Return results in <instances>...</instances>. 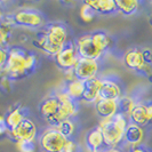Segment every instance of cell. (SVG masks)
Masks as SVG:
<instances>
[{
    "instance_id": "6da1fadb",
    "label": "cell",
    "mask_w": 152,
    "mask_h": 152,
    "mask_svg": "<svg viewBox=\"0 0 152 152\" xmlns=\"http://www.w3.org/2000/svg\"><path fill=\"white\" fill-rule=\"evenodd\" d=\"M66 30L60 24H53L47 30L39 34L34 40V45L48 55H56L66 44Z\"/></svg>"
},
{
    "instance_id": "7a4b0ae2",
    "label": "cell",
    "mask_w": 152,
    "mask_h": 152,
    "mask_svg": "<svg viewBox=\"0 0 152 152\" xmlns=\"http://www.w3.org/2000/svg\"><path fill=\"white\" fill-rule=\"evenodd\" d=\"M127 126V115L121 112H118L112 118L102 119L99 127L102 130L105 145L112 149L118 146V144L124 140Z\"/></svg>"
},
{
    "instance_id": "3957f363",
    "label": "cell",
    "mask_w": 152,
    "mask_h": 152,
    "mask_svg": "<svg viewBox=\"0 0 152 152\" xmlns=\"http://www.w3.org/2000/svg\"><path fill=\"white\" fill-rule=\"evenodd\" d=\"M28 54L22 48H12L8 52L7 62L4 66L5 73L9 78H20L28 75L26 71V57Z\"/></svg>"
},
{
    "instance_id": "277c9868",
    "label": "cell",
    "mask_w": 152,
    "mask_h": 152,
    "mask_svg": "<svg viewBox=\"0 0 152 152\" xmlns=\"http://www.w3.org/2000/svg\"><path fill=\"white\" fill-rule=\"evenodd\" d=\"M69 138L62 135L58 130L49 129L45 132L40 138V145L45 152H63Z\"/></svg>"
},
{
    "instance_id": "5b68a950",
    "label": "cell",
    "mask_w": 152,
    "mask_h": 152,
    "mask_svg": "<svg viewBox=\"0 0 152 152\" xmlns=\"http://www.w3.org/2000/svg\"><path fill=\"white\" fill-rule=\"evenodd\" d=\"M79 57L80 56L77 50V46L72 44H65L61 50L55 55V61L60 68L64 70H73Z\"/></svg>"
},
{
    "instance_id": "8992f818",
    "label": "cell",
    "mask_w": 152,
    "mask_h": 152,
    "mask_svg": "<svg viewBox=\"0 0 152 152\" xmlns=\"http://www.w3.org/2000/svg\"><path fill=\"white\" fill-rule=\"evenodd\" d=\"M99 71V63L95 60H87V58H81L77 62L76 66L73 68L75 76L78 80L86 81L93 78H96V73Z\"/></svg>"
},
{
    "instance_id": "52a82bcc",
    "label": "cell",
    "mask_w": 152,
    "mask_h": 152,
    "mask_svg": "<svg viewBox=\"0 0 152 152\" xmlns=\"http://www.w3.org/2000/svg\"><path fill=\"white\" fill-rule=\"evenodd\" d=\"M10 23H14L22 26H29V28H37L42 24V17L36 10L31 9H23L16 12L14 16L9 20Z\"/></svg>"
},
{
    "instance_id": "ba28073f",
    "label": "cell",
    "mask_w": 152,
    "mask_h": 152,
    "mask_svg": "<svg viewBox=\"0 0 152 152\" xmlns=\"http://www.w3.org/2000/svg\"><path fill=\"white\" fill-rule=\"evenodd\" d=\"M60 105H61V102L57 96L45 99L40 105V112L45 118V120L55 127H57L60 124V120H58Z\"/></svg>"
},
{
    "instance_id": "9c48e42d",
    "label": "cell",
    "mask_w": 152,
    "mask_h": 152,
    "mask_svg": "<svg viewBox=\"0 0 152 152\" xmlns=\"http://www.w3.org/2000/svg\"><path fill=\"white\" fill-rule=\"evenodd\" d=\"M77 50H78V54L81 58H87V60L97 61V58L102 55V52L94 44V41L91 39V34L84 36L78 40Z\"/></svg>"
},
{
    "instance_id": "30bf717a",
    "label": "cell",
    "mask_w": 152,
    "mask_h": 152,
    "mask_svg": "<svg viewBox=\"0 0 152 152\" xmlns=\"http://www.w3.org/2000/svg\"><path fill=\"white\" fill-rule=\"evenodd\" d=\"M9 134L16 141H33L37 135V126L25 118L16 128L9 130Z\"/></svg>"
},
{
    "instance_id": "8fae6325",
    "label": "cell",
    "mask_w": 152,
    "mask_h": 152,
    "mask_svg": "<svg viewBox=\"0 0 152 152\" xmlns=\"http://www.w3.org/2000/svg\"><path fill=\"white\" fill-rule=\"evenodd\" d=\"M129 118L135 125H146L152 119V104H135L130 111Z\"/></svg>"
},
{
    "instance_id": "7c38bea8",
    "label": "cell",
    "mask_w": 152,
    "mask_h": 152,
    "mask_svg": "<svg viewBox=\"0 0 152 152\" xmlns=\"http://www.w3.org/2000/svg\"><path fill=\"white\" fill-rule=\"evenodd\" d=\"M57 97L61 102L60 111H58V120H60V124H61V122L65 121V120H70V118L76 113L77 107L73 99H71L66 93L57 95Z\"/></svg>"
},
{
    "instance_id": "4fadbf2b",
    "label": "cell",
    "mask_w": 152,
    "mask_h": 152,
    "mask_svg": "<svg viewBox=\"0 0 152 152\" xmlns=\"http://www.w3.org/2000/svg\"><path fill=\"white\" fill-rule=\"evenodd\" d=\"M96 112L102 119L112 118L119 112L118 101L115 99H99L96 102Z\"/></svg>"
},
{
    "instance_id": "5bb4252c",
    "label": "cell",
    "mask_w": 152,
    "mask_h": 152,
    "mask_svg": "<svg viewBox=\"0 0 152 152\" xmlns=\"http://www.w3.org/2000/svg\"><path fill=\"white\" fill-rule=\"evenodd\" d=\"M125 64L129 69L133 70H144V68L148 65L144 60V55L143 52L138 50V49H130L125 54L124 57Z\"/></svg>"
},
{
    "instance_id": "9a60e30c",
    "label": "cell",
    "mask_w": 152,
    "mask_h": 152,
    "mask_svg": "<svg viewBox=\"0 0 152 152\" xmlns=\"http://www.w3.org/2000/svg\"><path fill=\"white\" fill-rule=\"evenodd\" d=\"M121 99V89L119 85L110 80H102L99 89V99Z\"/></svg>"
},
{
    "instance_id": "2e32d148",
    "label": "cell",
    "mask_w": 152,
    "mask_h": 152,
    "mask_svg": "<svg viewBox=\"0 0 152 152\" xmlns=\"http://www.w3.org/2000/svg\"><path fill=\"white\" fill-rule=\"evenodd\" d=\"M102 80L97 78H93L85 81V89L83 99L86 102H95L99 99V89H101Z\"/></svg>"
},
{
    "instance_id": "e0dca14e",
    "label": "cell",
    "mask_w": 152,
    "mask_h": 152,
    "mask_svg": "<svg viewBox=\"0 0 152 152\" xmlns=\"http://www.w3.org/2000/svg\"><path fill=\"white\" fill-rule=\"evenodd\" d=\"M143 137H144V132L141 126L135 125V124H128L126 132H125L124 140L129 145H132V148L140 144L142 142Z\"/></svg>"
},
{
    "instance_id": "ac0fdd59",
    "label": "cell",
    "mask_w": 152,
    "mask_h": 152,
    "mask_svg": "<svg viewBox=\"0 0 152 152\" xmlns=\"http://www.w3.org/2000/svg\"><path fill=\"white\" fill-rule=\"evenodd\" d=\"M85 2L88 4L96 13L111 14L113 12H117L115 1L113 0H87Z\"/></svg>"
},
{
    "instance_id": "d6986e66",
    "label": "cell",
    "mask_w": 152,
    "mask_h": 152,
    "mask_svg": "<svg viewBox=\"0 0 152 152\" xmlns=\"http://www.w3.org/2000/svg\"><path fill=\"white\" fill-rule=\"evenodd\" d=\"M86 143H87V146L89 148V150L93 152H97L103 145H105L104 137H103L102 130H101L99 127H96L95 129H93L87 135Z\"/></svg>"
},
{
    "instance_id": "ffe728a7",
    "label": "cell",
    "mask_w": 152,
    "mask_h": 152,
    "mask_svg": "<svg viewBox=\"0 0 152 152\" xmlns=\"http://www.w3.org/2000/svg\"><path fill=\"white\" fill-rule=\"evenodd\" d=\"M84 89H85V81L76 79V80L71 81L68 85L66 94L75 101V99H83Z\"/></svg>"
},
{
    "instance_id": "44dd1931",
    "label": "cell",
    "mask_w": 152,
    "mask_h": 152,
    "mask_svg": "<svg viewBox=\"0 0 152 152\" xmlns=\"http://www.w3.org/2000/svg\"><path fill=\"white\" fill-rule=\"evenodd\" d=\"M117 10L125 15H132L138 8V1L136 0H115Z\"/></svg>"
},
{
    "instance_id": "7402d4cb",
    "label": "cell",
    "mask_w": 152,
    "mask_h": 152,
    "mask_svg": "<svg viewBox=\"0 0 152 152\" xmlns=\"http://www.w3.org/2000/svg\"><path fill=\"white\" fill-rule=\"evenodd\" d=\"M5 119H6V122H7L9 130H12V129H14V128H16V127L25 119V117H24V114H23L22 111L16 107L14 110L9 111V113L5 117Z\"/></svg>"
},
{
    "instance_id": "603a6c76",
    "label": "cell",
    "mask_w": 152,
    "mask_h": 152,
    "mask_svg": "<svg viewBox=\"0 0 152 152\" xmlns=\"http://www.w3.org/2000/svg\"><path fill=\"white\" fill-rule=\"evenodd\" d=\"M12 37V23L10 21H2L0 24V47L5 48L9 44Z\"/></svg>"
},
{
    "instance_id": "cb8c5ba5",
    "label": "cell",
    "mask_w": 152,
    "mask_h": 152,
    "mask_svg": "<svg viewBox=\"0 0 152 152\" xmlns=\"http://www.w3.org/2000/svg\"><path fill=\"white\" fill-rule=\"evenodd\" d=\"M91 39H93L94 44L96 45V47L99 48L102 53L109 47V44H110L109 37L105 33H103V32H95V33H93L91 34Z\"/></svg>"
},
{
    "instance_id": "d4e9b609",
    "label": "cell",
    "mask_w": 152,
    "mask_h": 152,
    "mask_svg": "<svg viewBox=\"0 0 152 152\" xmlns=\"http://www.w3.org/2000/svg\"><path fill=\"white\" fill-rule=\"evenodd\" d=\"M136 103L133 102L132 99H128V97H121V99H118V105H119V112L124 113L125 115L129 117L130 111L133 110V107Z\"/></svg>"
},
{
    "instance_id": "484cf974",
    "label": "cell",
    "mask_w": 152,
    "mask_h": 152,
    "mask_svg": "<svg viewBox=\"0 0 152 152\" xmlns=\"http://www.w3.org/2000/svg\"><path fill=\"white\" fill-rule=\"evenodd\" d=\"M95 15H96V12L88 4L84 2L81 8H80V17H81V20L84 22H91L94 20Z\"/></svg>"
},
{
    "instance_id": "4316f807",
    "label": "cell",
    "mask_w": 152,
    "mask_h": 152,
    "mask_svg": "<svg viewBox=\"0 0 152 152\" xmlns=\"http://www.w3.org/2000/svg\"><path fill=\"white\" fill-rule=\"evenodd\" d=\"M56 129L58 130L62 135H64L65 137H70L73 134V129H75V128H73V124L70 121V120H65V121L61 122V124L56 127Z\"/></svg>"
},
{
    "instance_id": "83f0119b",
    "label": "cell",
    "mask_w": 152,
    "mask_h": 152,
    "mask_svg": "<svg viewBox=\"0 0 152 152\" xmlns=\"http://www.w3.org/2000/svg\"><path fill=\"white\" fill-rule=\"evenodd\" d=\"M17 149L20 152H36L33 141H17Z\"/></svg>"
},
{
    "instance_id": "f1b7e54d",
    "label": "cell",
    "mask_w": 152,
    "mask_h": 152,
    "mask_svg": "<svg viewBox=\"0 0 152 152\" xmlns=\"http://www.w3.org/2000/svg\"><path fill=\"white\" fill-rule=\"evenodd\" d=\"M36 63H37L36 56L33 54H28V57H26V71H28V73L33 71V69L36 68Z\"/></svg>"
},
{
    "instance_id": "f546056e",
    "label": "cell",
    "mask_w": 152,
    "mask_h": 152,
    "mask_svg": "<svg viewBox=\"0 0 152 152\" xmlns=\"http://www.w3.org/2000/svg\"><path fill=\"white\" fill-rule=\"evenodd\" d=\"M7 58H8L7 49L0 47V68H4L5 66V64L7 62Z\"/></svg>"
},
{
    "instance_id": "4dcf8cb0",
    "label": "cell",
    "mask_w": 152,
    "mask_h": 152,
    "mask_svg": "<svg viewBox=\"0 0 152 152\" xmlns=\"http://www.w3.org/2000/svg\"><path fill=\"white\" fill-rule=\"evenodd\" d=\"M6 133H9V128H8V125L6 122L5 117H1L0 115V135H4Z\"/></svg>"
},
{
    "instance_id": "1f68e13d",
    "label": "cell",
    "mask_w": 152,
    "mask_h": 152,
    "mask_svg": "<svg viewBox=\"0 0 152 152\" xmlns=\"http://www.w3.org/2000/svg\"><path fill=\"white\" fill-rule=\"evenodd\" d=\"M76 143L75 142H72L71 140H69L66 145H65V148H64V151L63 152H75L76 151Z\"/></svg>"
},
{
    "instance_id": "d6a6232c",
    "label": "cell",
    "mask_w": 152,
    "mask_h": 152,
    "mask_svg": "<svg viewBox=\"0 0 152 152\" xmlns=\"http://www.w3.org/2000/svg\"><path fill=\"white\" fill-rule=\"evenodd\" d=\"M130 152H148L145 150L144 148H142V146H140V145H137V146H133L132 148V150Z\"/></svg>"
},
{
    "instance_id": "836d02e7",
    "label": "cell",
    "mask_w": 152,
    "mask_h": 152,
    "mask_svg": "<svg viewBox=\"0 0 152 152\" xmlns=\"http://www.w3.org/2000/svg\"><path fill=\"white\" fill-rule=\"evenodd\" d=\"M107 152H121V151H119V150H117V149H111V150H109V151Z\"/></svg>"
},
{
    "instance_id": "e575fe53",
    "label": "cell",
    "mask_w": 152,
    "mask_h": 152,
    "mask_svg": "<svg viewBox=\"0 0 152 152\" xmlns=\"http://www.w3.org/2000/svg\"><path fill=\"white\" fill-rule=\"evenodd\" d=\"M2 21H4V20H2V12H1V9H0V24H1Z\"/></svg>"
}]
</instances>
